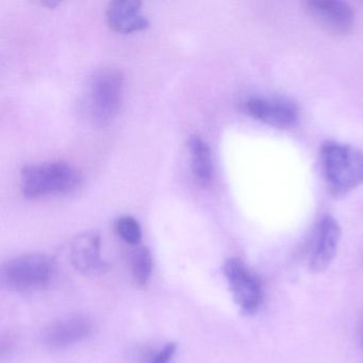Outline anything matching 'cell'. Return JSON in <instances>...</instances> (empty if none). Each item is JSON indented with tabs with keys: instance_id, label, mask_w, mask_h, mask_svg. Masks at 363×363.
<instances>
[{
	"instance_id": "cell-1",
	"label": "cell",
	"mask_w": 363,
	"mask_h": 363,
	"mask_svg": "<svg viewBox=\"0 0 363 363\" xmlns=\"http://www.w3.org/2000/svg\"><path fill=\"white\" fill-rule=\"evenodd\" d=\"M125 77L120 69L103 67L93 74L86 86L84 113L97 127L109 125L118 116L124 97Z\"/></svg>"
},
{
	"instance_id": "cell-2",
	"label": "cell",
	"mask_w": 363,
	"mask_h": 363,
	"mask_svg": "<svg viewBox=\"0 0 363 363\" xmlns=\"http://www.w3.org/2000/svg\"><path fill=\"white\" fill-rule=\"evenodd\" d=\"M323 169L329 192L345 196L363 184V152L335 141H326L320 148Z\"/></svg>"
},
{
	"instance_id": "cell-3",
	"label": "cell",
	"mask_w": 363,
	"mask_h": 363,
	"mask_svg": "<svg viewBox=\"0 0 363 363\" xmlns=\"http://www.w3.org/2000/svg\"><path fill=\"white\" fill-rule=\"evenodd\" d=\"M80 184L82 174L65 161L33 163L21 171V190L26 199L69 194Z\"/></svg>"
},
{
	"instance_id": "cell-4",
	"label": "cell",
	"mask_w": 363,
	"mask_h": 363,
	"mask_svg": "<svg viewBox=\"0 0 363 363\" xmlns=\"http://www.w3.org/2000/svg\"><path fill=\"white\" fill-rule=\"evenodd\" d=\"M54 262L44 254L23 255L6 262L0 277L4 288L11 292L41 290L50 284Z\"/></svg>"
},
{
	"instance_id": "cell-5",
	"label": "cell",
	"mask_w": 363,
	"mask_h": 363,
	"mask_svg": "<svg viewBox=\"0 0 363 363\" xmlns=\"http://www.w3.org/2000/svg\"><path fill=\"white\" fill-rule=\"evenodd\" d=\"M223 271L240 310L246 315L256 313L263 297L262 286L256 274L238 258L227 259Z\"/></svg>"
},
{
	"instance_id": "cell-6",
	"label": "cell",
	"mask_w": 363,
	"mask_h": 363,
	"mask_svg": "<svg viewBox=\"0 0 363 363\" xmlns=\"http://www.w3.org/2000/svg\"><path fill=\"white\" fill-rule=\"evenodd\" d=\"M93 330L94 324L88 316L82 314L65 316L46 327L44 343L52 350H65L90 337Z\"/></svg>"
},
{
	"instance_id": "cell-7",
	"label": "cell",
	"mask_w": 363,
	"mask_h": 363,
	"mask_svg": "<svg viewBox=\"0 0 363 363\" xmlns=\"http://www.w3.org/2000/svg\"><path fill=\"white\" fill-rule=\"evenodd\" d=\"M101 235L95 231L76 235L69 244V252L74 269L88 276L105 274L109 265L101 259Z\"/></svg>"
},
{
	"instance_id": "cell-8",
	"label": "cell",
	"mask_w": 363,
	"mask_h": 363,
	"mask_svg": "<svg viewBox=\"0 0 363 363\" xmlns=\"http://www.w3.org/2000/svg\"><path fill=\"white\" fill-rule=\"evenodd\" d=\"M308 12L320 27L335 35H346L354 23L352 8L339 0H311L306 3Z\"/></svg>"
},
{
	"instance_id": "cell-9",
	"label": "cell",
	"mask_w": 363,
	"mask_h": 363,
	"mask_svg": "<svg viewBox=\"0 0 363 363\" xmlns=\"http://www.w3.org/2000/svg\"><path fill=\"white\" fill-rule=\"evenodd\" d=\"M248 113L265 124L276 128H290L299 120V109L286 99L252 97L246 103Z\"/></svg>"
},
{
	"instance_id": "cell-10",
	"label": "cell",
	"mask_w": 363,
	"mask_h": 363,
	"mask_svg": "<svg viewBox=\"0 0 363 363\" xmlns=\"http://www.w3.org/2000/svg\"><path fill=\"white\" fill-rule=\"evenodd\" d=\"M341 239V228L333 216H325L318 226V238L309 261L312 273L320 274L330 267L337 255Z\"/></svg>"
},
{
	"instance_id": "cell-11",
	"label": "cell",
	"mask_w": 363,
	"mask_h": 363,
	"mask_svg": "<svg viewBox=\"0 0 363 363\" xmlns=\"http://www.w3.org/2000/svg\"><path fill=\"white\" fill-rule=\"evenodd\" d=\"M142 4L138 0H114L106 9V20L112 30L120 33H137L148 26V20L141 14Z\"/></svg>"
},
{
	"instance_id": "cell-12",
	"label": "cell",
	"mask_w": 363,
	"mask_h": 363,
	"mask_svg": "<svg viewBox=\"0 0 363 363\" xmlns=\"http://www.w3.org/2000/svg\"><path fill=\"white\" fill-rule=\"evenodd\" d=\"M188 148L193 178L201 188H208L212 184L214 176L211 150L203 137L196 133L189 138Z\"/></svg>"
},
{
	"instance_id": "cell-13",
	"label": "cell",
	"mask_w": 363,
	"mask_h": 363,
	"mask_svg": "<svg viewBox=\"0 0 363 363\" xmlns=\"http://www.w3.org/2000/svg\"><path fill=\"white\" fill-rule=\"evenodd\" d=\"M131 273L135 284L145 288L152 278L154 260L147 247H137L130 256Z\"/></svg>"
},
{
	"instance_id": "cell-14",
	"label": "cell",
	"mask_w": 363,
	"mask_h": 363,
	"mask_svg": "<svg viewBox=\"0 0 363 363\" xmlns=\"http://www.w3.org/2000/svg\"><path fill=\"white\" fill-rule=\"evenodd\" d=\"M116 235L131 246H139L142 242V229L139 222L130 216H120L114 223Z\"/></svg>"
},
{
	"instance_id": "cell-15",
	"label": "cell",
	"mask_w": 363,
	"mask_h": 363,
	"mask_svg": "<svg viewBox=\"0 0 363 363\" xmlns=\"http://www.w3.org/2000/svg\"><path fill=\"white\" fill-rule=\"evenodd\" d=\"M177 345L174 342L165 344L161 350L150 354L144 363H171L175 356Z\"/></svg>"
},
{
	"instance_id": "cell-16",
	"label": "cell",
	"mask_w": 363,
	"mask_h": 363,
	"mask_svg": "<svg viewBox=\"0 0 363 363\" xmlns=\"http://www.w3.org/2000/svg\"><path fill=\"white\" fill-rule=\"evenodd\" d=\"M358 337H359V341H360L361 347H362V350H363V314H362V315H361V318H359Z\"/></svg>"
}]
</instances>
